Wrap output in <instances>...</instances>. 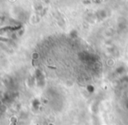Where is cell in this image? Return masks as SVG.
I'll list each match as a JSON object with an SVG mask.
<instances>
[{"label": "cell", "mask_w": 128, "mask_h": 125, "mask_svg": "<svg viewBox=\"0 0 128 125\" xmlns=\"http://www.w3.org/2000/svg\"><path fill=\"white\" fill-rule=\"evenodd\" d=\"M50 125H53V124H50Z\"/></svg>", "instance_id": "6da1fadb"}]
</instances>
